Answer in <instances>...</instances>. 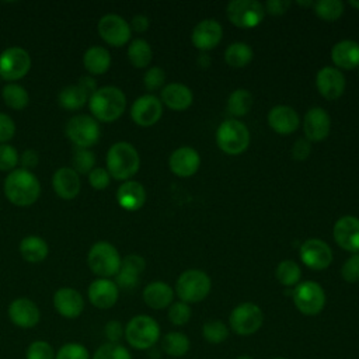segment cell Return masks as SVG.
<instances>
[{"instance_id": "7c38bea8", "label": "cell", "mask_w": 359, "mask_h": 359, "mask_svg": "<svg viewBox=\"0 0 359 359\" xmlns=\"http://www.w3.org/2000/svg\"><path fill=\"white\" fill-rule=\"evenodd\" d=\"M31 69L29 53L20 48L11 46L0 53V77L6 81H17L22 79Z\"/></svg>"}, {"instance_id": "d6986e66", "label": "cell", "mask_w": 359, "mask_h": 359, "mask_svg": "<svg viewBox=\"0 0 359 359\" xmlns=\"http://www.w3.org/2000/svg\"><path fill=\"white\" fill-rule=\"evenodd\" d=\"M222 38H223V28L219 24V21L213 18H206L198 22L191 35L192 45L202 52H208L216 48L220 43Z\"/></svg>"}, {"instance_id": "f907efd6", "label": "cell", "mask_w": 359, "mask_h": 359, "mask_svg": "<svg viewBox=\"0 0 359 359\" xmlns=\"http://www.w3.org/2000/svg\"><path fill=\"white\" fill-rule=\"evenodd\" d=\"M111 182V175L107 171V168L102 167H94L90 172H88V184L97 189V191H102L105 189Z\"/></svg>"}, {"instance_id": "681fc988", "label": "cell", "mask_w": 359, "mask_h": 359, "mask_svg": "<svg viewBox=\"0 0 359 359\" xmlns=\"http://www.w3.org/2000/svg\"><path fill=\"white\" fill-rule=\"evenodd\" d=\"M341 276L348 283L359 282V252L352 254L341 268Z\"/></svg>"}, {"instance_id": "bcb514c9", "label": "cell", "mask_w": 359, "mask_h": 359, "mask_svg": "<svg viewBox=\"0 0 359 359\" xmlns=\"http://www.w3.org/2000/svg\"><path fill=\"white\" fill-rule=\"evenodd\" d=\"M191 314H192V311H191L189 304H187L181 300L171 303V306L168 307V320L171 324L178 325V327L185 325L189 321Z\"/></svg>"}, {"instance_id": "74e56055", "label": "cell", "mask_w": 359, "mask_h": 359, "mask_svg": "<svg viewBox=\"0 0 359 359\" xmlns=\"http://www.w3.org/2000/svg\"><path fill=\"white\" fill-rule=\"evenodd\" d=\"M1 97H3L4 104L8 108L15 109V111L24 109L29 102V95H28L27 90L17 83H10V84L4 86L3 91H1Z\"/></svg>"}, {"instance_id": "5b68a950", "label": "cell", "mask_w": 359, "mask_h": 359, "mask_svg": "<svg viewBox=\"0 0 359 359\" xmlns=\"http://www.w3.org/2000/svg\"><path fill=\"white\" fill-rule=\"evenodd\" d=\"M212 287L210 278L201 269H188L182 272L175 282V293L181 302L199 303L208 297Z\"/></svg>"}, {"instance_id": "e575fe53", "label": "cell", "mask_w": 359, "mask_h": 359, "mask_svg": "<svg viewBox=\"0 0 359 359\" xmlns=\"http://www.w3.org/2000/svg\"><path fill=\"white\" fill-rule=\"evenodd\" d=\"M151 57H153V50L150 43L146 39L137 38L129 43L128 59L133 67L136 69L147 67L151 62Z\"/></svg>"}, {"instance_id": "603a6c76", "label": "cell", "mask_w": 359, "mask_h": 359, "mask_svg": "<svg viewBox=\"0 0 359 359\" xmlns=\"http://www.w3.org/2000/svg\"><path fill=\"white\" fill-rule=\"evenodd\" d=\"M168 165L171 172L178 177H191L199 170L201 156L195 149L181 146L171 153Z\"/></svg>"}, {"instance_id": "f35d334b", "label": "cell", "mask_w": 359, "mask_h": 359, "mask_svg": "<svg viewBox=\"0 0 359 359\" xmlns=\"http://www.w3.org/2000/svg\"><path fill=\"white\" fill-rule=\"evenodd\" d=\"M275 275L280 285L290 287V286H296L297 283H300L302 271H300V266L297 265V262H294L292 259H285L278 264V266L275 269Z\"/></svg>"}, {"instance_id": "db71d44e", "label": "cell", "mask_w": 359, "mask_h": 359, "mask_svg": "<svg viewBox=\"0 0 359 359\" xmlns=\"http://www.w3.org/2000/svg\"><path fill=\"white\" fill-rule=\"evenodd\" d=\"M311 153V144L307 139H299L292 146V157L294 160H306Z\"/></svg>"}, {"instance_id": "f1b7e54d", "label": "cell", "mask_w": 359, "mask_h": 359, "mask_svg": "<svg viewBox=\"0 0 359 359\" xmlns=\"http://www.w3.org/2000/svg\"><path fill=\"white\" fill-rule=\"evenodd\" d=\"M116 201L125 210H137L146 202L144 187L137 181H123L116 191Z\"/></svg>"}, {"instance_id": "f546056e", "label": "cell", "mask_w": 359, "mask_h": 359, "mask_svg": "<svg viewBox=\"0 0 359 359\" xmlns=\"http://www.w3.org/2000/svg\"><path fill=\"white\" fill-rule=\"evenodd\" d=\"M174 299L172 287L161 280H154L143 289V300L153 310L170 307Z\"/></svg>"}, {"instance_id": "7a4b0ae2", "label": "cell", "mask_w": 359, "mask_h": 359, "mask_svg": "<svg viewBox=\"0 0 359 359\" xmlns=\"http://www.w3.org/2000/svg\"><path fill=\"white\" fill-rule=\"evenodd\" d=\"M90 112L100 122H114L122 116L126 108V97L119 87L104 86L88 98Z\"/></svg>"}, {"instance_id": "f6af8a7d", "label": "cell", "mask_w": 359, "mask_h": 359, "mask_svg": "<svg viewBox=\"0 0 359 359\" xmlns=\"http://www.w3.org/2000/svg\"><path fill=\"white\" fill-rule=\"evenodd\" d=\"M56 351L53 346L43 339L32 341L27 351H25V359H55Z\"/></svg>"}, {"instance_id": "52a82bcc", "label": "cell", "mask_w": 359, "mask_h": 359, "mask_svg": "<svg viewBox=\"0 0 359 359\" xmlns=\"http://www.w3.org/2000/svg\"><path fill=\"white\" fill-rule=\"evenodd\" d=\"M87 264L93 273L100 278L109 279L119 272L122 258L111 243L98 241L90 248L87 254Z\"/></svg>"}, {"instance_id": "e0dca14e", "label": "cell", "mask_w": 359, "mask_h": 359, "mask_svg": "<svg viewBox=\"0 0 359 359\" xmlns=\"http://www.w3.org/2000/svg\"><path fill=\"white\" fill-rule=\"evenodd\" d=\"M316 86L318 93L330 101L338 100L344 91H345V76L344 73L337 69V67H331V66H324L323 69L318 70L317 76H316Z\"/></svg>"}, {"instance_id": "5bb4252c", "label": "cell", "mask_w": 359, "mask_h": 359, "mask_svg": "<svg viewBox=\"0 0 359 359\" xmlns=\"http://www.w3.org/2000/svg\"><path fill=\"white\" fill-rule=\"evenodd\" d=\"M163 115V104L153 94H144L136 98L130 107L132 121L143 128L153 126Z\"/></svg>"}, {"instance_id": "83f0119b", "label": "cell", "mask_w": 359, "mask_h": 359, "mask_svg": "<svg viewBox=\"0 0 359 359\" xmlns=\"http://www.w3.org/2000/svg\"><path fill=\"white\" fill-rule=\"evenodd\" d=\"M331 59L337 69L352 70L359 66V43L352 39H342L331 49Z\"/></svg>"}, {"instance_id": "4dcf8cb0", "label": "cell", "mask_w": 359, "mask_h": 359, "mask_svg": "<svg viewBox=\"0 0 359 359\" xmlns=\"http://www.w3.org/2000/svg\"><path fill=\"white\" fill-rule=\"evenodd\" d=\"M83 65L90 74H104L111 66V55L102 46H91L84 52Z\"/></svg>"}, {"instance_id": "be15d7a7", "label": "cell", "mask_w": 359, "mask_h": 359, "mask_svg": "<svg viewBox=\"0 0 359 359\" xmlns=\"http://www.w3.org/2000/svg\"><path fill=\"white\" fill-rule=\"evenodd\" d=\"M272 359H286V358H272Z\"/></svg>"}, {"instance_id": "91938a15", "label": "cell", "mask_w": 359, "mask_h": 359, "mask_svg": "<svg viewBox=\"0 0 359 359\" xmlns=\"http://www.w3.org/2000/svg\"><path fill=\"white\" fill-rule=\"evenodd\" d=\"M196 63H198V66H199V67H202V69H208V67L210 66V63H212V59H210V56H209L208 53L202 52V53L198 56Z\"/></svg>"}, {"instance_id": "d4e9b609", "label": "cell", "mask_w": 359, "mask_h": 359, "mask_svg": "<svg viewBox=\"0 0 359 359\" xmlns=\"http://www.w3.org/2000/svg\"><path fill=\"white\" fill-rule=\"evenodd\" d=\"M52 187L57 196L62 199H74L81 188L79 174L69 167H60L53 172Z\"/></svg>"}, {"instance_id": "6da1fadb", "label": "cell", "mask_w": 359, "mask_h": 359, "mask_svg": "<svg viewBox=\"0 0 359 359\" xmlns=\"http://www.w3.org/2000/svg\"><path fill=\"white\" fill-rule=\"evenodd\" d=\"M6 198L15 206H29L36 202L41 194V184L34 172L15 168L4 180Z\"/></svg>"}, {"instance_id": "11a10c76", "label": "cell", "mask_w": 359, "mask_h": 359, "mask_svg": "<svg viewBox=\"0 0 359 359\" xmlns=\"http://www.w3.org/2000/svg\"><path fill=\"white\" fill-rule=\"evenodd\" d=\"M290 4L292 3L286 1V0H269L265 3L264 8H265V13H268L271 15H282L287 11Z\"/></svg>"}, {"instance_id": "b9f144b4", "label": "cell", "mask_w": 359, "mask_h": 359, "mask_svg": "<svg viewBox=\"0 0 359 359\" xmlns=\"http://www.w3.org/2000/svg\"><path fill=\"white\" fill-rule=\"evenodd\" d=\"M91 359H132V355L122 344L104 342L94 351Z\"/></svg>"}, {"instance_id": "f5cc1de1", "label": "cell", "mask_w": 359, "mask_h": 359, "mask_svg": "<svg viewBox=\"0 0 359 359\" xmlns=\"http://www.w3.org/2000/svg\"><path fill=\"white\" fill-rule=\"evenodd\" d=\"M15 133V123L7 114L0 112V144L10 142Z\"/></svg>"}, {"instance_id": "d6a6232c", "label": "cell", "mask_w": 359, "mask_h": 359, "mask_svg": "<svg viewBox=\"0 0 359 359\" xmlns=\"http://www.w3.org/2000/svg\"><path fill=\"white\" fill-rule=\"evenodd\" d=\"M254 57V52L245 42H233L224 50V60L230 67H245Z\"/></svg>"}, {"instance_id": "680465c9", "label": "cell", "mask_w": 359, "mask_h": 359, "mask_svg": "<svg viewBox=\"0 0 359 359\" xmlns=\"http://www.w3.org/2000/svg\"><path fill=\"white\" fill-rule=\"evenodd\" d=\"M77 84H79L90 97H91V94L97 90V83H95V80H94L93 77H90V76L81 77Z\"/></svg>"}, {"instance_id": "3957f363", "label": "cell", "mask_w": 359, "mask_h": 359, "mask_svg": "<svg viewBox=\"0 0 359 359\" xmlns=\"http://www.w3.org/2000/svg\"><path fill=\"white\" fill-rule=\"evenodd\" d=\"M140 167V157L133 144L116 142L107 151V171L114 180L129 181Z\"/></svg>"}, {"instance_id": "8d00e7d4", "label": "cell", "mask_w": 359, "mask_h": 359, "mask_svg": "<svg viewBox=\"0 0 359 359\" xmlns=\"http://www.w3.org/2000/svg\"><path fill=\"white\" fill-rule=\"evenodd\" d=\"M90 95L79 86V84H72L59 93V104L69 111H76L81 108L87 101Z\"/></svg>"}, {"instance_id": "836d02e7", "label": "cell", "mask_w": 359, "mask_h": 359, "mask_svg": "<svg viewBox=\"0 0 359 359\" xmlns=\"http://www.w3.org/2000/svg\"><path fill=\"white\" fill-rule=\"evenodd\" d=\"M189 346H191L189 338L180 331L167 332L161 339V349L168 356L181 358L188 353Z\"/></svg>"}, {"instance_id": "30bf717a", "label": "cell", "mask_w": 359, "mask_h": 359, "mask_svg": "<svg viewBox=\"0 0 359 359\" xmlns=\"http://www.w3.org/2000/svg\"><path fill=\"white\" fill-rule=\"evenodd\" d=\"M264 323V313L255 303L245 302L236 306L230 316L229 324L234 334L237 335H252L255 334Z\"/></svg>"}, {"instance_id": "277c9868", "label": "cell", "mask_w": 359, "mask_h": 359, "mask_svg": "<svg viewBox=\"0 0 359 359\" xmlns=\"http://www.w3.org/2000/svg\"><path fill=\"white\" fill-rule=\"evenodd\" d=\"M126 342L139 351L151 349L160 339V325L158 323L146 314H139L132 317L125 325Z\"/></svg>"}, {"instance_id": "c3c4849f", "label": "cell", "mask_w": 359, "mask_h": 359, "mask_svg": "<svg viewBox=\"0 0 359 359\" xmlns=\"http://www.w3.org/2000/svg\"><path fill=\"white\" fill-rule=\"evenodd\" d=\"M164 81H165V72L160 66L149 67L143 76V84L149 91L160 90Z\"/></svg>"}, {"instance_id": "7dc6e473", "label": "cell", "mask_w": 359, "mask_h": 359, "mask_svg": "<svg viewBox=\"0 0 359 359\" xmlns=\"http://www.w3.org/2000/svg\"><path fill=\"white\" fill-rule=\"evenodd\" d=\"M20 163V156L17 150L8 144H0V171H13Z\"/></svg>"}, {"instance_id": "9c48e42d", "label": "cell", "mask_w": 359, "mask_h": 359, "mask_svg": "<svg viewBox=\"0 0 359 359\" xmlns=\"http://www.w3.org/2000/svg\"><path fill=\"white\" fill-rule=\"evenodd\" d=\"M292 299L296 309L304 316H317L325 306L324 289L313 280L297 283L292 290Z\"/></svg>"}, {"instance_id": "2e32d148", "label": "cell", "mask_w": 359, "mask_h": 359, "mask_svg": "<svg viewBox=\"0 0 359 359\" xmlns=\"http://www.w3.org/2000/svg\"><path fill=\"white\" fill-rule=\"evenodd\" d=\"M10 321L18 328H34L41 320V311L36 303L28 297L14 299L7 309Z\"/></svg>"}, {"instance_id": "7bdbcfd3", "label": "cell", "mask_w": 359, "mask_h": 359, "mask_svg": "<svg viewBox=\"0 0 359 359\" xmlns=\"http://www.w3.org/2000/svg\"><path fill=\"white\" fill-rule=\"evenodd\" d=\"M95 167V154L90 149H76L73 154V170L77 174H87Z\"/></svg>"}, {"instance_id": "ee69618b", "label": "cell", "mask_w": 359, "mask_h": 359, "mask_svg": "<svg viewBox=\"0 0 359 359\" xmlns=\"http://www.w3.org/2000/svg\"><path fill=\"white\" fill-rule=\"evenodd\" d=\"M55 359H91L88 349L80 342H66L57 351Z\"/></svg>"}, {"instance_id": "ab89813d", "label": "cell", "mask_w": 359, "mask_h": 359, "mask_svg": "<svg viewBox=\"0 0 359 359\" xmlns=\"http://www.w3.org/2000/svg\"><path fill=\"white\" fill-rule=\"evenodd\" d=\"M313 7L316 15L324 21H337L344 14V3L339 0H318Z\"/></svg>"}, {"instance_id": "ffe728a7", "label": "cell", "mask_w": 359, "mask_h": 359, "mask_svg": "<svg viewBox=\"0 0 359 359\" xmlns=\"http://www.w3.org/2000/svg\"><path fill=\"white\" fill-rule=\"evenodd\" d=\"M87 296L90 303L101 310L111 309L115 306L119 297V287L115 280L107 278H98L93 280L87 289Z\"/></svg>"}, {"instance_id": "484cf974", "label": "cell", "mask_w": 359, "mask_h": 359, "mask_svg": "<svg viewBox=\"0 0 359 359\" xmlns=\"http://www.w3.org/2000/svg\"><path fill=\"white\" fill-rule=\"evenodd\" d=\"M268 125L279 135H290L299 128L300 119L292 107L276 105L268 112Z\"/></svg>"}, {"instance_id": "9a60e30c", "label": "cell", "mask_w": 359, "mask_h": 359, "mask_svg": "<svg viewBox=\"0 0 359 359\" xmlns=\"http://www.w3.org/2000/svg\"><path fill=\"white\" fill-rule=\"evenodd\" d=\"M299 254L302 262L313 271H323L328 268L332 262L331 247L320 238L306 240L302 244Z\"/></svg>"}, {"instance_id": "1f68e13d", "label": "cell", "mask_w": 359, "mask_h": 359, "mask_svg": "<svg viewBox=\"0 0 359 359\" xmlns=\"http://www.w3.org/2000/svg\"><path fill=\"white\" fill-rule=\"evenodd\" d=\"M20 254L28 262H41L48 257L49 248L46 241L39 236H27L20 243Z\"/></svg>"}, {"instance_id": "8992f818", "label": "cell", "mask_w": 359, "mask_h": 359, "mask_svg": "<svg viewBox=\"0 0 359 359\" xmlns=\"http://www.w3.org/2000/svg\"><path fill=\"white\" fill-rule=\"evenodd\" d=\"M216 143L226 154H241L250 144L248 128L237 119H226L216 130Z\"/></svg>"}, {"instance_id": "cb8c5ba5", "label": "cell", "mask_w": 359, "mask_h": 359, "mask_svg": "<svg viewBox=\"0 0 359 359\" xmlns=\"http://www.w3.org/2000/svg\"><path fill=\"white\" fill-rule=\"evenodd\" d=\"M146 268L143 257L137 254H129L122 259L121 269L115 275V283L122 289H133L139 283V278Z\"/></svg>"}, {"instance_id": "8fae6325", "label": "cell", "mask_w": 359, "mask_h": 359, "mask_svg": "<svg viewBox=\"0 0 359 359\" xmlns=\"http://www.w3.org/2000/svg\"><path fill=\"white\" fill-rule=\"evenodd\" d=\"M230 22L238 28H254L265 15L264 4L257 0H233L226 7Z\"/></svg>"}, {"instance_id": "816d5d0a", "label": "cell", "mask_w": 359, "mask_h": 359, "mask_svg": "<svg viewBox=\"0 0 359 359\" xmlns=\"http://www.w3.org/2000/svg\"><path fill=\"white\" fill-rule=\"evenodd\" d=\"M104 335L108 342L121 344V339L125 337V327L118 320H109L104 327Z\"/></svg>"}, {"instance_id": "ba28073f", "label": "cell", "mask_w": 359, "mask_h": 359, "mask_svg": "<svg viewBox=\"0 0 359 359\" xmlns=\"http://www.w3.org/2000/svg\"><path fill=\"white\" fill-rule=\"evenodd\" d=\"M65 132L70 142L79 149H90L101 136L98 121L86 114L72 116L66 123Z\"/></svg>"}, {"instance_id": "7402d4cb", "label": "cell", "mask_w": 359, "mask_h": 359, "mask_svg": "<svg viewBox=\"0 0 359 359\" xmlns=\"http://www.w3.org/2000/svg\"><path fill=\"white\" fill-rule=\"evenodd\" d=\"M53 307L65 318H77L84 310V299L74 287H60L53 294Z\"/></svg>"}, {"instance_id": "60d3db41", "label": "cell", "mask_w": 359, "mask_h": 359, "mask_svg": "<svg viewBox=\"0 0 359 359\" xmlns=\"http://www.w3.org/2000/svg\"><path fill=\"white\" fill-rule=\"evenodd\" d=\"M202 335L209 344H222L229 337V327L220 320H210L203 324Z\"/></svg>"}, {"instance_id": "6f0895ef", "label": "cell", "mask_w": 359, "mask_h": 359, "mask_svg": "<svg viewBox=\"0 0 359 359\" xmlns=\"http://www.w3.org/2000/svg\"><path fill=\"white\" fill-rule=\"evenodd\" d=\"M149 24H150V22H149V18H147L146 15H143V14H136V15L132 18L129 27H130V29H133L135 32L142 34V32L147 31Z\"/></svg>"}, {"instance_id": "9f6ffc18", "label": "cell", "mask_w": 359, "mask_h": 359, "mask_svg": "<svg viewBox=\"0 0 359 359\" xmlns=\"http://www.w3.org/2000/svg\"><path fill=\"white\" fill-rule=\"evenodd\" d=\"M38 161H39L38 153H36L35 150H32V149H28V150H25V151L21 154V157H20V164H21V168H24V170H28V171H31V168L36 167Z\"/></svg>"}, {"instance_id": "4fadbf2b", "label": "cell", "mask_w": 359, "mask_h": 359, "mask_svg": "<svg viewBox=\"0 0 359 359\" xmlns=\"http://www.w3.org/2000/svg\"><path fill=\"white\" fill-rule=\"evenodd\" d=\"M97 29L102 41L115 48L126 45L132 35L129 22L118 14H107L101 17Z\"/></svg>"}, {"instance_id": "4316f807", "label": "cell", "mask_w": 359, "mask_h": 359, "mask_svg": "<svg viewBox=\"0 0 359 359\" xmlns=\"http://www.w3.org/2000/svg\"><path fill=\"white\" fill-rule=\"evenodd\" d=\"M161 104L174 111H185L194 101L191 88L181 83H170L161 90Z\"/></svg>"}, {"instance_id": "94428289", "label": "cell", "mask_w": 359, "mask_h": 359, "mask_svg": "<svg viewBox=\"0 0 359 359\" xmlns=\"http://www.w3.org/2000/svg\"><path fill=\"white\" fill-rule=\"evenodd\" d=\"M349 4H351L352 7H355V8H358V10H359V0H351V1H349Z\"/></svg>"}, {"instance_id": "6125c7cd", "label": "cell", "mask_w": 359, "mask_h": 359, "mask_svg": "<svg viewBox=\"0 0 359 359\" xmlns=\"http://www.w3.org/2000/svg\"><path fill=\"white\" fill-rule=\"evenodd\" d=\"M236 359H252V358L248 356V355H240V356H237Z\"/></svg>"}, {"instance_id": "44dd1931", "label": "cell", "mask_w": 359, "mask_h": 359, "mask_svg": "<svg viewBox=\"0 0 359 359\" xmlns=\"http://www.w3.org/2000/svg\"><path fill=\"white\" fill-rule=\"evenodd\" d=\"M303 129L309 142L324 140L331 130V118L321 107L310 108L303 119Z\"/></svg>"}, {"instance_id": "ac0fdd59", "label": "cell", "mask_w": 359, "mask_h": 359, "mask_svg": "<svg viewBox=\"0 0 359 359\" xmlns=\"http://www.w3.org/2000/svg\"><path fill=\"white\" fill-rule=\"evenodd\" d=\"M335 243L352 254L359 252V217L342 216L332 229Z\"/></svg>"}, {"instance_id": "d590c367", "label": "cell", "mask_w": 359, "mask_h": 359, "mask_svg": "<svg viewBox=\"0 0 359 359\" xmlns=\"http://www.w3.org/2000/svg\"><path fill=\"white\" fill-rule=\"evenodd\" d=\"M252 94L245 88L234 90L227 98V112L236 118L244 116L252 108Z\"/></svg>"}]
</instances>
